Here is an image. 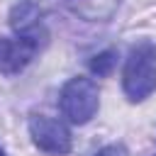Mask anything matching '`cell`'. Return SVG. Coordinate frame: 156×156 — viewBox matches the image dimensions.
I'll list each match as a JSON object with an SVG mask.
<instances>
[{
    "label": "cell",
    "instance_id": "9",
    "mask_svg": "<svg viewBox=\"0 0 156 156\" xmlns=\"http://www.w3.org/2000/svg\"><path fill=\"white\" fill-rule=\"evenodd\" d=\"M0 156H5V149H2V146H0Z\"/></svg>",
    "mask_w": 156,
    "mask_h": 156
},
{
    "label": "cell",
    "instance_id": "5",
    "mask_svg": "<svg viewBox=\"0 0 156 156\" xmlns=\"http://www.w3.org/2000/svg\"><path fill=\"white\" fill-rule=\"evenodd\" d=\"M37 56V49L17 37H0V73L17 76L22 73L32 58Z\"/></svg>",
    "mask_w": 156,
    "mask_h": 156
},
{
    "label": "cell",
    "instance_id": "8",
    "mask_svg": "<svg viewBox=\"0 0 156 156\" xmlns=\"http://www.w3.org/2000/svg\"><path fill=\"white\" fill-rule=\"evenodd\" d=\"M95 156H129V154H127L124 144H107V146H102Z\"/></svg>",
    "mask_w": 156,
    "mask_h": 156
},
{
    "label": "cell",
    "instance_id": "3",
    "mask_svg": "<svg viewBox=\"0 0 156 156\" xmlns=\"http://www.w3.org/2000/svg\"><path fill=\"white\" fill-rule=\"evenodd\" d=\"M7 22H10V29L15 32V37L32 44L37 51L49 44V27L44 20V10L34 0H17L10 7Z\"/></svg>",
    "mask_w": 156,
    "mask_h": 156
},
{
    "label": "cell",
    "instance_id": "6",
    "mask_svg": "<svg viewBox=\"0 0 156 156\" xmlns=\"http://www.w3.org/2000/svg\"><path fill=\"white\" fill-rule=\"evenodd\" d=\"M61 5L83 22H110L122 0H61Z\"/></svg>",
    "mask_w": 156,
    "mask_h": 156
},
{
    "label": "cell",
    "instance_id": "2",
    "mask_svg": "<svg viewBox=\"0 0 156 156\" xmlns=\"http://www.w3.org/2000/svg\"><path fill=\"white\" fill-rule=\"evenodd\" d=\"M58 105H61V112L68 122L88 124L100 107V93H98L95 80L88 76L68 78L58 93Z\"/></svg>",
    "mask_w": 156,
    "mask_h": 156
},
{
    "label": "cell",
    "instance_id": "4",
    "mask_svg": "<svg viewBox=\"0 0 156 156\" xmlns=\"http://www.w3.org/2000/svg\"><path fill=\"white\" fill-rule=\"evenodd\" d=\"M29 136L34 146L49 156H66L73 146L71 129L66 122L49 117V115H32L29 117Z\"/></svg>",
    "mask_w": 156,
    "mask_h": 156
},
{
    "label": "cell",
    "instance_id": "7",
    "mask_svg": "<svg viewBox=\"0 0 156 156\" xmlns=\"http://www.w3.org/2000/svg\"><path fill=\"white\" fill-rule=\"evenodd\" d=\"M117 66V51L115 49H102L98 54L90 56L88 61V71L95 76V78H107Z\"/></svg>",
    "mask_w": 156,
    "mask_h": 156
},
{
    "label": "cell",
    "instance_id": "1",
    "mask_svg": "<svg viewBox=\"0 0 156 156\" xmlns=\"http://www.w3.org/2000/svg\"><path fill=\"white\" fill-rule=\"evenodd\" d=\"M122 90L129 102H141L156 90V44L149 39L136 41L122 68Z\"/></svg>",
    "mask_w": 156,
    "mask_h": 156
}]
</instances>
